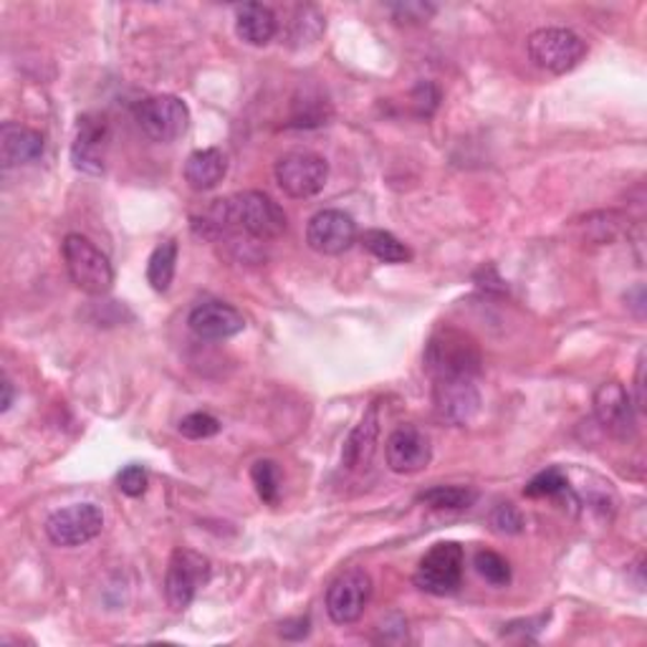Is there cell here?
<instances>
[{"label":"cell","mask_w":647,"mask_h":647,"mask_svg":"<svg viewBox=\"0 0 647 647\" xmlns=\"http://www.w3.org/2000/svg\"><path fill=\"white\" fill-rule=\"evenodd\" d=\"M228 172V159L217 147L198 149L185 163V182L196 192H208L223 182Z\"/></svg>","instance_id":"18"},{"label":"cell","mask_w":647,"mask_h":647,"mask_svg":"<svg viewBox=\"0 0 647 647\" xmlns=\"http://www.w3.org/2000/svg\"><path fill=\"white\" fill-rule=\"evenodd\" d=\"M178 431L190 440H205L221 433V420L210 413H190L180 420Z\"/></svg>","instance_id":"28"},{"label":"cell","mask_w":647,"mask_h":647,"mask_svg":"<svg viewBox=\"0 0 647 647\" xmlns=\"http://www.w3.org/2000/svg\"><path fill=\"white\" fill-rule=\"evenodd\" d=\"M423 362L433 380H445V377H470V380H476L481 375L483 359L473 337L453 330V326H443L427 342Z\"/></svg>","instance_id":"2"},{"label":"cell","mask_w":647,"mask_h":647,"mask_svg":"<svg viewBox=\"0 0 647 647\" xmlns=\"http://www.w3.org/2000/svg\"><path fill=\"white\" fill-rule=\"evenodd\" d=\"M635 390H637V398H635V408H637V410H645V357H640V362H637V377H635Z\"/></svg>","instance_id":"34"},{"label":"cell","mask_w":647,"mask_h":647,"mask_svg":"<svg viewBox=\"0 0 647 647\" xmlns=\"http://www.w3.org/2000/svg\"><path fill=\"white\" fill-rule=\"evenodd\" d=\"M594 417L602 425V431L617 440H629L637 433L635 402L620 382H604L594 392Z\"/></svg>","instance_id":"11"},{"label":"cell","mask_w":647,"mask_h":647,"mask_svg":"<svg viewBox=\"0 0 647 647\" xmlns=\"http://www.w3.org/2000/svg\"><path fill=\"white\" fill-rule=\"evenodd\" d=\"M326 180H330V163L316 153L299 149L276 163V182L289 198H314L324 190Z\"/></svg>","instance_id":"8"},{"label":"cell","mask_w":647,"mask_h":647,"mask_svg":"<svg viewBox=\"0 0 647 647\" xmlns=\"http://www.w3.org/2000/svg\"><path fill=\"white\" fill-rule=\"evenodd\" d=\"M372 596V577L362 567H352L334 579L326 590V612L337 625H352L365 615Z\"/></svg>","instance_id":"10"},{"label":"cell","mask_w":647,"mask_h":647,"mask_svg":"<svg viewBox=\"0 0 647 647\" xmlns=\"http://www.w3.org/2000/svg\"><path fill=\"white\" fill-rule=\"evenodd\" d=\"M104 528V514L94 503H74V506L58 509L46 518V536L52 544L74 549L97 539Z\"/></svg>","instance_id":"9"},{"label":"cell","mask_w":647,"mask_h":647,"mask_svg":"<svg viewBox=\"0 0 647 647\" xmlns=\"http://www.w3.org/2000/svg\"><path fill=\"white\" fill-rule=\"evenodd\" d=\"M384 456H388L392 473L413 476L431 466L433 445L427 433L420 431L417 425H400L394 427L388 443H384Z\"/></svg>","instance_id":"13"},{"label":"cell","mask_w":647,"mask_h":647,"mask_svg":"<svg viewBox=\"0 0 647 647\" xmlns=\"http://www.w3.org/2000/svg\"><path fill=\"white\" fill-rule=\"evenodd\" d=\"M438 102H440V91H438V87H433V83L423 81L413 91V104H415L420 116H431L435 109H438Z\"/></svg>","instance_id":"32"},{"label":"cell","mask_w":647,"mask_h":647,"mask_svg":"<svg viewBox=\"0 0 647 647\" xmlns=\"http://www.w3.org/2000/svg\"><path fill=\"white\" fill-rule=\"evenodd\" d=\"M66 271L79 291L89 297H104L114 283V268L109 258L89 238L71 233L64 238L62 246Z\"/></svg>","instance_id":"3"},{"label":"cell","mask_w":647,"mask_h":647,"mask_svg":"<svg viewBox=\"0 0 647 647\" xmlns=\"http://www.w3.org/2000/svg\"><path fill=\"white\" fill-rule=\"evenodd\" d=\"M528 56L539 69L549 74H567L582 64L587 44L569 29H539L528 36Z\"/></svg>","instance_id":"5"},{"label":"cell","mask_w":647,"mask_h":647,"mask_svg":"<svg viewBox=\"0 0 647 647\" xmlns=\"http://www.w3.org/2000/svg\"><path fill=\"white\" fill-rule=\"evenodd\" d=\"M188 324L196 337L217 342V339H231L235 334L246 330V319L235 306L225 304V301H203L190 311Z\"/></svg>","instance_id":"15"},{"label":"cell","mask_w":647,"mask_h":647,"mask_svg":"<svg viewBox=\"0 0 647 647\" xmlns=\"http://www.w3.org/2000/svg\"><path fill=\"white\" fill-rule=\"evenodd\" d=\"M134 120L140 130L155 142L180 140L190 127V109L180 97L157 94L147 97L134 107Z\"/></svg>","instance_id":"7"},{"label":"cell","mask_w":647,"mask_h":647,"mask_svg":"<svg viewBox=\"0 0 647 647\" xmlns=\"http://www.w3.org/2000/svg\"><path fill=\"white\" fill-rule=\"evenodd\" d=\"M116 486H120V491L124 495H130V499H140V495L147 491L149 476L142 466H127L116 476Z\"/></svg>","instance_id":"30"},{"label":"cell","mask_w":647,"mask_h":647,"mask_svg":"<svg viewBox=\"0 0 647 647\" xmlns=\"http://www.w3.org/2000/svg\"><path fill=\"white\" fill-rule=\"evenodd\" d=\"M625 215L615 213V210H607V213H592L584 217V228L592 235L596 243H612L617 235L627 228Z\"/></svg>","instance_id":"26"},{"label":"cell","mask_w":647,"mask_h":647,"mask_svg":"<svg viewBox=\"0 0 647 647\" xmlns=\"http://www.w3.org/2000/svg\"><path fill=\"white\" fill-rule=\"evenodd\" d=\"M390 11L398 23H408V26H420L427 23L435 15V5L431 3H417V0H405V3L390 5Z\"/></svg>","instance_id":"29"},{"label":"cell","mask_w":647,"mask_h":647,"mask_svg":"<svg viewBox=\"0 0 647 647\" xmlns=\"http://www.w3.org/2000/svg\"><path fill=\"white\" fill-rule=\"evenodd\" d=\"M250 481H254L256 491L260 495V501L264 503H279V495H281V470L279 466L274 464V460H258L250 468Z\"/></svg>","instance_id":"25"},{"label":"cell","mask_w":647,"mask_h":647,"mask_svg":"<svg viewBox=\"0 0 647 647\" xmlns=\"http://www.w3.org/2000/svg\"><path fill=\"white\" fill-rule=\"evenodd\" d=\"M473 567H476L478 575H481L486 579V582L493 584V587H506L511 582V567H509V561L503 559L501 554H495L491 549L476 551Z\"/></svg>","instance_id":"27"},{"label":"cell","mask_w":647,"mask_h":647,"mask_svg":"<svg viewBox=\"0 0 647 647\" xmlns=\"http://www.w3.org/2000/svg\"><path fill=\"white\" fill-rule=\"evenodd\" d=\"M44 155V137L41 132L19 122H5L0 127V163L3 167L31 165Z\"/></svg>","instance_id":"17"},{"label":"cell","mask_w":647,"mask_h":647,"mask_svg":"<svg viewBox=\"0 0 647 647\" xmlns=\"http://www.w3.org/2000/svg\"><path fill=\"white\" fill-rule=\"evenodd\" d=\"M175 268H178V241H165L153 250L147 264V281L157 293H165L170 289L175 279Z\"/></svg>","instance_id":"21"},{"label":"cell","mask_w":647,"mask_h":647,"mask_svg":"<svg viewBox=\"0 0 647 647\" xmlns=\"http://www.w3.org/2000/svg\"><path fill=\"white\" fill-rule=\"evenodd\" d=\"M11 405H13V384H11V380H8V377H3V400H0V410L8 413Z\"/></svg>","instance_id":"35"},{"label":"cell","mask_w":647,"mask_h":647,"mask_svg":"<svg viewBox=\"0 0 647 647\" xmlns=\"http://www.w3.org/2000/svg\"><path fill=\"white\" fill-rule=\"evenodd\" d=\"M571 483L569 476L561 468H546L539 476H534L532 481L526 483L524 493L528 499H551V495H565L569 493Z\"/></svg>","instance_id":"24"},{"label":"cell","mask_w":647,"mask_h":647,"mask_svg":"<svg viewBox=\"0 0 647 647\" xmlns=\"http://www.w3.org/2000/svg\"><path fill=\"white\" fill-rule=\"evenodd\" d=\"M377 435H380V415H377V408L372 405L367 410V415L359 420V425L349 433L347 443H344L342 450V466L347 470H357L372 458Z\"/></svg>","instance_id":"20"},{"label":"cell","mask_w":647,"mask_h":647,"mask_svg":"<svg viewBox=\"0 0 647 647\" xmlns=\"http://www.w3.org/2000/svg\"><path fill=\"white\" fill-rule=\"evenodd\" d=\"M466 551L456 542H440L420 559L415 571V584L420 590L435 596L456 594L464 582Z\"/></svg>","instance_id":"4"},{"label":"cell","mask_w":647,"mask_h":647,"mask_svg":"<svg viewBox=\"0 0 647 647\" xmlns=\"http://www.w3.org/2000/svg\"><path fill=\"white\" fill-rule=\"evenodd\" d=\"M235 31L238 36L250 46H266L271 44L276 31H279V21L276 13L264 3H246L235 11Z\"/></svg>","instance_id":"19"},{"label":"cell","mask_w":647,"mask_h":647,"mask_svg":"<svg viewBox=\"0 0 647 647\" xmlns=\"http://www.w3.org/2000/svg\"><path fill=\"white\" fill-rule=\"evenodd\" d=\"M213 567L205 554L192 551V549H175L170 557V565L165 571V600L172 610L190 607V602L196 600L200 587L210 582Z\"/></svg>","instance_id":"6"},{"label":"cell","mask_w":647,"mask_h":647,"mask_svg":"<svg viewBox=\"0 0 647 647\" xmlns=\"http://www.w3.org/2000/svg\"><path fill=\"white\" fill-rule=\"evenodd\" d=\"M357 241V223L344 210H319L306 225V243L322 256H339Z\"/></svg>","instance_id":"14"},{"label":"cell","mask_w":647,"mask_h":647,"mask_svg":"<svg viewBox=\"0 0 647 647\" xmlns=\"http://www.w3.org/2000/svg\"><path fill=\"white\" fill-rule=\"evenodd\" d=\"M192 228L208 241L225 238L233 233H243L254 241H276L289 228V217L271 196L246 190L215 200L203 215L192 221Z\"/></svg>","instance_id":"1"},{"label":"cell","mask_w":647,"mask_h":647,"mask_svg":"<svg viewBox=\"0 0 647 647\" xmlns=\"http://www.w3.org/2000/svg\"><path fill=\"white\" fill-rule=\"evenodd\" d=\"M478 493L473 489H464V486H435L417 495L420 503L431 509H448V511H464L476 503Z\"/></svg>","instance_id":"23"},{"label":"cell","mask_w":647,"mask_h":647,"mask_svg":"<svg viewBox=\"0 0 647 647\" xmlns=\"http://www.w3.org/2000/svg\"><path fill=\"white\" fill-rule=\"evenodd\" d=\"M433 405L445 423L466 425L481 410V392L470 377H445L433 380Z\"/></svg>","instance_id":"12"},{"label":"cell","mask_w":647,"mask_h":647,"mask_svg":"<svg viewBox=\"0 0 647 647\" xmlns=\"http://www.w3.org/2000/svg\"><path fill=\"white\" fill-rule=\"evenodd\" d=\"M491 526L493 532L499 534H521L524 518H521V514L514 509V503H499L491 514Z\"/></svg>","instance_id":"31"},{"label":"cell","mask_w":647,"mask_h":647,"mask_svg":"<svg viewBox=\"0 0 647 647\" xmlns=\"http://www.w3.org/2000/svg\"><path fill=\"white\" fill-rule=\"evenodd\" d=\"M281 635L286 640H301V637L309 635V620L299 617V620H289L281 625Z\"/></svg>","instance_id":"33"},{"label":"cell","mask_w":647,"mask_h":647,"mask_svg":"<svg viewBox=\"0 0 647 647\" xmlns=\"http://www.w3.org/2000/svg\"><path fill=\"white\" fill-rule=\"evenodd\" d=\"M362 246L369 250L375 258L384 260V264H405V260L413 258L410 248L400 238H394L390 231H365L362 233Z\"/></svg>","instance_id":"22"},{"label":"cell","mask_w":647,"mask_h":647,"mask_svg":"<svg viewBox=\"0 0 647 647\" xmlns=\"http://www.w3.org/2000/svg\"><path fill=\"white\" fill-rule=\"evenodd\" d=\"M107 159V124L99 116H79L77 137L71 145V163L79 172L102 175Z\"/></svg>","instance_id":"16"}]
</instances>
